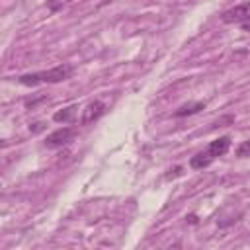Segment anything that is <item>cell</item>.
<instances>
[{
  "label": "cell",
  "mask_w": 250,
  "mask_h": 250,
  "mask_svg": "<svg viewBox=\"0 0 250 250\" xmlns=\"http://www.w3.org/2000/svg\"><path fill=\"white\" fill-rule=\"evenodd\" d=\"M74 68L68 64V62H62V64H57L49 70H41V72H29V74H21L18 76V82L23 84V86H37V84H57V82H62V80H68L72 76Z\"/></svg>",
  "instance_id": "obj_1"
},
{
  "label": "cell",
  "mask_w": 250,
  "mask_h": 250,
  "mask_svg": "<svg viewBox=\"0 0 250 250\" xmlns=\"http://www.w3.org/2000/svg\"><path fill=\"white\" fill-rule=\"evenodd\" d=\"M74 135H76V131L72 127H61V129H57V131H53V133L47 135L45 146L47 148H61V146L68 145Z\"/></svg>",
  "instance_id": "obj_2"
},
{
  "label": "cell",
  "mask_w": 250,
  "mask_h": 250,
  "mask_svg": "<svg viewBox=\"0 0 250 250\" xmlns=\"http://www.w3.org/2000/svg\"><path fill=\"white\" fill-rule=\"evenodd\" d=\"M221 20L225 23H242L246 20H250V2H244V4H238L227 12H223Z\"/></svg>",
  "instance_id": "obj_3"
},
{
  "label": "cell",
  "mask_w": 250,
  "mask_h": 250,
  "mask_svg": "<svg viewBox=\"0 0 250 250\" xmlns=\"http://www.w3.org/2000/svg\"><path fill=\"white\" fill-rule=\"evenodd\" d=\"M104 113H105V104H104L102 100H94V102H90V104L82 109L80 125H90V123L98 121Z\"/></svg>",
  "instance_id": "obj_4"
},
{
  "label": "cell",
  "mask_w": 250,
  "mask_h": 250,
  "mask_svg": "<svg viewBox=\"0 0 250 250\" xmlns=\"http://www.w3.org/2000/svg\"><path fill=\"white\" fill-rule=\"evenodd\" d=\"M230 148V137L229 135H225V137H219V139H215V141H211L209 143V146H207V150L217 158V156H223V154H227V150Z\"/></svg>",
  "instance_id": "obj_5"
},
{
  "label": "cell",
  "mask_w": 250,
  "mask_h": 250,
  "mask_svg": "<svg viewBox=\"0 0 250 250\" xmlns=\"http://www.w3.org/2000/svg\"><path fill=\"white\" fill-rule=\"evenodd\" d=\"M213 160H215V156L205 148V150H201V152H197L195 156L189 158V166H191L193 170H203V168H207Z\"/></svg>",
  "instance_id": "obj_6"
},
{
  "label": "cell",
  "mask_w": 250,
  "mask_h": 250,
  "mask_svg": "<svg viewBox=\"0 0 250 250\" xmlns=\"http://www.w3.org/2000/svg\"><path fill=\"white\" fill-rule=\"evenodd\" d=\"M205 109V104L203 102H188L184 105H180L176 111H174V117H186V115H193L197 111Z\"/></svg>",
  "instance_id": "obj_7"
},
{
  "label": "cell",
  "mask_w": 250,
  "mask_h": 250,
  "mask_svg": "<svg viewBox=\"0 0 250 250\" xmlns=\"http://www.w3.org/2000/svg\"><path fill=\"white\" fill-rule=\"evenodd\" d=\"M74 117H76V105H68V107H64V109H59V111L53 115V119H55L57 123H72Z\"/></svg>",
  "instance_id": "obj_8"
},
{
  "label": "cell",
  "mask_w": 250,
  "mask_h": 250,
  "mask_svg": "<svg viewBox=\"0 0 250 250\" xmlns=\"http://www.w3.org/2000/svg\"><path fill=\"white\" fill-rule=\"evenodd\" d=\"M236 156L238 158H248L250 156V141H242L236 148Z\"/></svg>",
  "instance_id": "obj_9"
},
{
  "label": "cell",
  "mask_w": 250,
  "mask_h": 250,
  "mask_svg": "<svg viewBox=\"0 0 250 250\" xmlns=\"http://www.w3.org/2000/svg\"><path fill=\"white\" fill-rule=\"evenodd\" d=\"M61 4H64V0H49V2H47V6H49L51 12H57V10L61 8Z\"/></svg>",
  "instance_id": "obj_10"
},
{
  "label": "cell",
  "mask_w": 250,
  "mask_h": 250,
  "mask_svg": "<svg viewBox=\"0 0 250 250\" xmlns=\"http://www.w3.org/2000/svg\"><path fill=\"white\" fill-rule=\"evenodd\" d=\"M33 133H37V131H41L43 129V123H35V127H29Z\"/></svg>",
  "instance_id": "obj_11"
},
{
  "label": "cell",
  "mask_w": 250,
  "mask_h": 250,
  "mask_svg": "<svg viewBox=\"0 0 250 250\" xmlns=\"http://www.w3.org/2000/svg\"><path fill=\"white\" fill-rule=\"evenodd\" d=\"M242 27L244 29H250V21H242Z\"/></svg>",
  "instance_id": "obj_12"
}]
</instances>
